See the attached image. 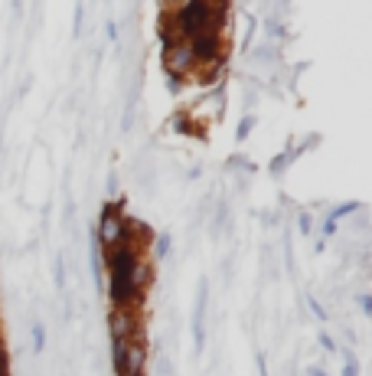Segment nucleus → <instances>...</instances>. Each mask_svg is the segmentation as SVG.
Masks as SVG:
<instances>
[{"label": "nucleus", "mask_w": 372, "mask_h": 376, "mask_svg": "<svg viewBox=\"0 0 372 376\" xmlns=\"http://www.w3.org/2000/svg\"><path fill=\"white\" fill-rule=\"evenodd\" d=\"M108 331H111V340H138L134 331H138V314H134V304L131 308H118L108 314Z\"/></svg>", "instance_id": "obj_7"}, {"label": "nucleus", "mask_w": 372, "mask_h": 376, "mask_svg": "<svg viewBox=\"0 0 372 376\" xmlns=\"http://www.w3.org/2000/svg\"><path fill=\"white\" fill-rule=\"evenodd\" d=\"M202 314H206V288L200 291V301H196V347H202V337H206V331H202Z\"/></svg>", "instance_id": "obj_8"}, {"label": "nucleus", "mask_w": 372, "mask_h": 376, "mask_svg": "<svg viewBox=\"0 0 372 376\" xmlns=\"http://www.w3.org/2000/svg\"><path fill=\"white\" fill-rule=\"evenodd\" d=\"M163 69H167L173 79H183V75L193 69V56H190V43H186V40L163 43Z\"/></svg>", "instance_id": "obj_6"}, {"label": "nucleus", "mask_w": 372, "mask_h": 376, "mask_svg": "<svg viewBox=\"0 0 372 376\" xmlns=\"http://www.w3.org/2000/svg\"><path fill=\"white\" fill-rule=\"evenodd\" d=\"M118 376H138L144 373V344L140 340H111Z\"/></svg>", "instance_id": "obj_5"}, {"label": "nucleus", "mask_w": 372, "mask_h": 376, "mask_svg": "<svg viewBox=\"0 0 372 376\" xmlns=\"http://www.w3.org/2000/svg\"><path fill=\"white\" fill-rule=\"evenodd\" d=\"M138 376H144V373H138Z\"/></svg>", "instance_id": "obj_12"}, {"label": "nucleus", "mask_w": 372, "mask_h": 376, "mask_svg": "<svg viewBox=\"0 0 372 376\" xmlns=\"http://www.w3.org/2000/svg\"><path fill=\"white\" fill-rule=\"evenodd\" d=\"M170 20L177 23V30H180L183 40H193V36H200V33H216V20L225 17V7H216V3H202V0H190V3H183V7H173Z\"/></svg>", "instance_id": "obj_2"}, {"label": "nucleus", "mask_w": 372, "mask_h": 376, "mask_svg": "<svg viewBox=\"0 0 372 376\" xmlns=\"http://www.w3.org/2000/svg\"><path fill=\"white\" fill-rule=\"evenodd\" d=\"M190 43V56H193V65H206V69H216L223 63V53H225V40L216 36V33H200L186 40Z\"/></svg>", "instance_id": "obj_4"}, {"label": "nucleus", "mask_w": 372, "mask_h": 376, "mask_svg": "<svg viewBox=\"0 0 372 376\" xmlns=\"http://www.w3.org/2000/svg\"><path fill=\"white\" fill-rule=\"evenodd\" d=\"M128 242H134L131 223L124 219V213H121L118 206L108 203L105 210H102V219H98V246L105 249V252H111V249L128 246Z\"/></svg>", "instance_id": "obj_3"}, {"label": "nucleus", "mask_w": 372, "mask_h": 376, "mask_svg": "<svg viewBox=\"0 0 372 376\" xmlns=\"http://www.w3.org/2000/svg\"><path fill=\"white\" fill-rule=\"evenodd\" d=\"M314 376H323V373H317V370H314Z\"/></svg>", "instance_id": "obj_11"}, {"label": "nucleus", "mask_w": 372, "mask_h": 376, "mask_svg": "<svg viewBox=\"0 0 372 376\" xmlns=\"http://www.w3.org/2000/svg\"><path fill=\"white\" fill-rule=\"evenodd\" d=\"M43 327H40V324H33V347H36V350H43Z\"/></svg>", "instance_id": "obj_10"}, {"label": "nucleus", "mask_w": 372, "mask_h": 376, "mask_svg": "<svg viewBox=\"0 0 372 376\" xmlns=\"http://www.w3.org/2000/svg\"><path fill=\"white\" fill-rule=\"evenodd\" d=\"M105 258H108V295H111V304L131 308L140 298V288L150 279L147 262L140 258L134 242L111 249V252H105Z\"/></svg>", "instance_id": "obj_1"}, {"label": "nucleus", "mask_w": 372, "mask_h": 376, "mask_svg": "<svg viewBox=\"0 0 372 376\" xmlns=\"http://www.w3.org/2000/svg\"><path fill=\"white\" fill-rule=\"evenodd\" d=\"M343 376H359V363H356V357L346 354V366H343Z\"/></svg>", "instance_id": "obj_9"}]
</instances>
